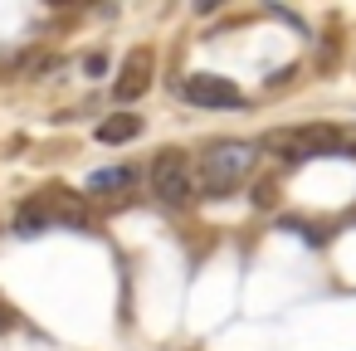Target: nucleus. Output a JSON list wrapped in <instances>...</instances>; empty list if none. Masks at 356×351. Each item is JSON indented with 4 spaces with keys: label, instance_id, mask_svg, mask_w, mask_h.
I'll use <instances>...</instances> for the list:
<instances>
[{
    "label": "nucleus",
    "instance_id": "423d86ee",
    "mask_svg": "<svg viewBox=\"0 0 356 351\" xmlns=\"http://www.w3.org/2000/svg\"><path fill=\"white\" fill-rule=\"evenodd\" d=\"M137 137H142V117H132V113H118V117L98 122V142L103 147H122V142H137Z\"/></svg>",
    "mask_w": 356,
    "mask_h": 351
},
{
    "label": "nucleus",
    "instance_id": "20e7f679",
    "mask_svg": "<svg viewBox=\"0 0 356 351\" xmlns=\"http://www.w3.org/2000/svg\"><path fill=\"white\" fill-rule=\"evenodd\" d=\"M152 79H156V54H152L147 44H137V49L122 59V74H118V83H113V98H118V103H137V98L152 88Z\"/></svg>",
    "mask_w": 356,
    "mask_h": 351
},
{
    "label": "nucleus",
    "instance_id": "f257e3e1",
    "mask_svg": "<svg viewBox=\"0 0 356 351\" xmlns=\"http://www.w3.org/2000/svg\"><path fill=\"white\" fill-rule=\"evenodd\" d=\"M254 142H215L200 156V186L205 195H229L249 171H254Z\"/></svg>",
    "mask_w": 356,
    "mask_h": 351
},
{
    "label": "nucleus",
    "instance_id": "9d476101",
    "mask_svg": "<svg viewBox=\"0 0 356 351\" xmlns=\"http://www.w3.org/2000/svg\"><path fill=\"white\" fill-rule=\"evenodd\" d=\"M10 322H15V317H10V307H6V302H0V327H10Z\"/></svg>",
    "mask_w": 356,
    "mask_h": 351
},
{
    "label": "nucleus",
    "instance_id": "f03ea898",
    "mask_svg": "<svg viewBox=\"0 0 356 351\" xmlns=\"http://www.w3.org/2000/svg\"><path fill=\"white\" fill-rule=\"evenodd\" d=\"M268 152L288 156V161H307V156H327L341 147V132L327 127V122H312V127H283V132H268L264 142Z\"/></svg>",
    "mask_w": 356,
    "mask_h": 351
},
{
    "label": "nucleus",
    "instance_id": "6e6552de",
    "mask_svg": "<svg viewBox=\"0 0 356 351\" xmlns=\"http://www.w3.org/2000/svg\"><path fill=\"white\" fill-rule=\"evenodd\" d=\"M44 225H54V220H49V210H44V200L20 205V215H15V229H20V234H40Z\"/></svg>",
    "mask_w": 356,
    "mask_h": 351
},
{
    "label": "nucleus",
    "instance_id": "7ed1b4c3",
    "mask_svg": "<svg viewBox=\"0 0 356 351\" xmlns=\"http://www.w3.org/2000/svg\"><path fill=\"white\" fill-rule=\"evenodd\" d=\"M152 195H161L166 205H186L191 200V166L181 161V152H161L152 161Z\"/></svg>",
    "mask_w": 356,
    "mask_h": 351
},
{
    "label": "nucleus",
    "instance_id": "39448f33",
    "mask_svg": "<svg viewBox=\"0 0 356 351\" xmlns=\"http://www.w3.org/2000/svg\"><path fill=\"white\" fill-rule=\"evenodd\" d=\"M181 93H186V103H195V108H234V103H239V88H234L229 79H220V74H191V79L181 83Z\"/></svg>",
    "mask_w": 356,
    "mask_h": 351
},
{
    "label": "nucleus",
    "instance_id": "0eeeda50",
    "mask_svg": "<svg viewBox=\"0 0 356 351\" xmlns=\"http://www.w3.org/2000/svg\"><path fill=\"white\" fill-rule=\"evenodd\" d=\"M40 200H44L49 220H59V225H83V220H88L83 200H79V195H69V190H44Z\"/></svg>",
    "mask_w": 356,
    "mask_h": 351
},
{
    "label": "nucleus",
    "instance_id": "1a4fd4ad",
    "mask_svg": "<svg viewBox=\"0 0 356 351\" xmlns=\"http://www.w3.org/2000/svg\"><path fill=\"white\" fill-rule=\"evenodd\" d=\"M127 181H132V171L127 166H113V171H93L88 176V190H122Z\"/></svg>",
    "mask_w": 356,
    "mask_h": 351
}]
</instances>
